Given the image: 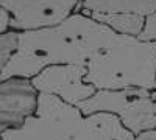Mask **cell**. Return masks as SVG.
I'll return each mask as SVG.
<instances>
[{
    "label": "cell",
    "mask_w": 156,
    "mask_h": 140,
    "mask_svg": "<svg viewBox=\"0 0 156 140\" xmlns=\"http://www.w3.org/2000/svg\"><path fill=\"white\" fill-rule=\"evenodd\" d=\"M119 33L83 12H75L56 27L19 33V48L2 69L0 80H33L51 66H84L106 48Z\"/></svg>",
    "instance_id": "obj_1"
},
{
    "label": "cell",
    "mask_w": 156,
    "mask_h": 140,
    "mask_svg": "<svg viewBox=\"0 0 156 140\" xmlns=\"http://www.w3.org/2000/svg\"><path fill=\"white\" fill-rule=\"evenodd\" d=\"M0 140H136L119 117L106 112L83 115L58 97L39 94L36 115L22 128L0 132Z\"/></svg>",
    "instance_id": "obj_2"
},
{
    "label": "cell",
    "mask_w": 156,
    "mask_h": 140,
    "mask_svg": "<svg viewBox=\"0 0 156 140\" xmlns=\"http://www.w3.org/2000/svg\"><path fill=\"white\" fill-rule=\"evenodd\" d=\"M84 81L97 90H156V42L117 34L87 62Z\"/></svg>",
    "instance_id": "obj_3"
},
{
    "label": "cell",
    "mask_w": 156,
    "mask_h": 140,
    "mask_svg": "<svg viewBox=\"0 0 156 140\" xmlns=\"http://www.w3.org/2000/svg\"><path fill=\"white\" fill-rule=\"evenodd\" d=\"M83 115L106 112L119 117L125 128L136 137L156 129V100L145 89L97 90L94 97L78 104Z\"/></svg>",
    "instance_id": "obj_4"
},
{
    "label": "cell",
    "mask_w": 156,
    "mask_h": 140,
    "mask_svg": "<svg viewBox=\"0 0 156 140\" xmlns=\"http://www.w3.org/2000/svg\"><path fill=\"white\" fill-rule=\"evenodd\" d=\"M81 0H0L11 12V30L23 33L56 27L78 12Z\"/></svg>",
    "instance_id": "obj_5"
},
{
    "label": "cell",
    "mask_w": 156,
    "mask_h": 140,
    "mask_svg": "<svg viewBox=\"0 0 156 140\" xmlns=\"http://www.w3.org/2000/svg\"><path fill=\"white\" fill-rule=\"evenodd\" d=\"M87 67L84 66H51L31 80L39 94H48L76 106L94 97L97 89L84 81Z\"/></svg>",
    "instance_id": "obj_6"
},
{
    "label": "cell",
    "mask_w": 156,
    "mask_h": 140,
    "mask_svg": "<svg viewBox=\"0 0 156 140\" xmlns=\"http://www.w3.org/2000/svg\"><path fill=\"white\" fill-rule=\"evenodd\" d=\"M39 92L28 78H9L0 84V132L19 129L36 115Z\"/></svg>",
    "instance_id": "obj_7"
},
{
    "label": "cell",
    "mask_w": 156,
    "mask_h": 140,
    "mask_svg": "<svg viewBox=\"0 0 156 140\" xmlns=\"http://www.w3.org/2000/svg\"><path fill=\"white\" fill-rule=\"evenodd\" d=\"M80 11L95 12H134L148 16L156 12V0H81Z\"/></svg>",
    "instance_id": "obj_8"
},
{
    "label": "cell",
    "mask_w": 156,
    "mask_h": 140,
    "mask_svg": "<svg viewBox=\"0 0 156 140\" xmlns=\"http://www.w3.org/2000/svg\"><path fill=\"white\" fill-rule=\"evenodd\" d=\"M80 12L106 25L112 31L125 36L137 37L145 27V16L134 14V12H95V11H80Z\"/></svg>",
    "instance_id": "obj_9"
},
{
    "label": "cell",
    "mask_w": 156,
    "mask_h": 140,
    "mask_svg": "<svg viewBox=\"0 0 156 140\" xmlns=\"http://www.w3.org/2000/svg\"><path fill=\"white\" fill-rule=\"evenodd\" d=\"M0 45H2V55H0V59H2V69L11 61V58L16 55L17 48H19V33L9 30L8 33L0 36Z\"/></svg>",
    "instance_id": "obj_10"
},
{
    "label": "cell",
    "mask_w": 156,
    "mask_h": 140,
    "mask_svg": "<svg viewBox=\"0 0 156 140\" xmlns=\"http://www.w3.org/2000/svg\"><path fill=\"white\" fill-rule=\"evenodd\" d=\"M137 39L144 42H156V12L145 16V27Z\"/></svg>",
    "instance_id": "obj_11"
},
{
    "label": "cell",
    "mask_w": 156,
    "mask_h": 140,
    "mask_svg": "<svg viewBox=\"0 0 156 140\" xmlns=\"http://www.w3.org/2000/svg\"><path fill=\"white\" fill-rule=\"evenodd\" d=\"M11 28V12L5 8H0V33L5 34Z\"/></svg>",
    "instance_id": "obj_12"
},
{
    "label": "cell",
    "mask_w": 156,
    "mask_h": 140,
    "mask_svg": "<svg viewBox=\"0 0 156 140\" xmlns=\"http://www.w3.org/2000/svg\"><path fill=\"white\" fill-rule=\"evenodd\" d=\"M136 140H156V129L154 131H148V132H144L136 137Z\"/></svg>",
    "instance_id": "obj_13"
},
{
    "label": "cell",
    "mask_w": 156,
    "mask_h": 140,
    "mask_svg": "<svg viewBox=\"0 0 156 140\" xmlns=\"http://www.w3.org/2000/svg\"><path fill=\"white\" fill-rule=\"evenodd\" d=\"M153 98H154V100H156V90H154V92H153Z\"/></svg>",
    "instance_id": "obj_14"
}]
</instances>
